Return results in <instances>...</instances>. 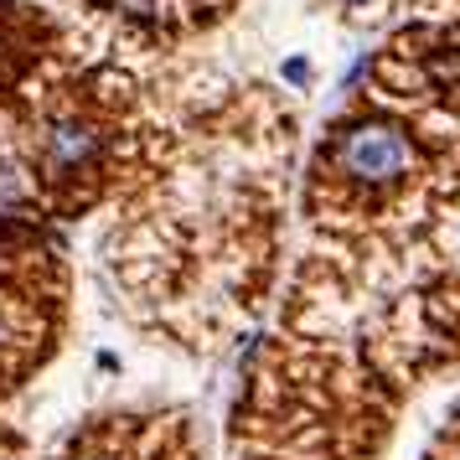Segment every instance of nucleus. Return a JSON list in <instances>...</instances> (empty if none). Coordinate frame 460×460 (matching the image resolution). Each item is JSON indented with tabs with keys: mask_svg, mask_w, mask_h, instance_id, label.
Listing matches in <instances>:
<instances>
[{
	"mask_svg": "<svg viewBox=\"0 0 460 460\" xmlns=\"http://www.w3.org/2000/svg\"><path fill=\"white\" fill-rule=\"evenodd\" d=\"M336 171L357 187H398L414 166L409 135L388 119H357L352 129L336 135Z\"/></svg>",
	"mask_w": 460,
	"mask_h": 460,
	"instance_id": "f257e3e1",
	"label": "nucleus"
},
{
	"mask_svg": "<svg viewBox=\"0 0 460 460\" xmlns=\"http://www.w3.org/2000/svg\"><path fill=\"white\" fill-rule=\"evenodd\" d=\"M99 155H104V135L78 114L47 119L42 135H37V161H42L47 176H84V171L99 166Z\"/></svg>",
	"mask_w": 460,
	"mask_h": 460,
	"instance_id": "f03ea898",
	"label": "nucleus"
},
{
	"mask_svg": "<svg viewBox=\"0 0 460 460\" xmlns=\"http://www.w3.org/2000/svg\"><path fill=\"white\" fill-rule=\"evenodd\" d=\"M26 208V176L11 161H0V212H16Z\"/></svg>",
	"mask_w": 460,
	"mask_h": 460,
	"instance_id": "7ed1b4c3",
	"label": "nucleus"
},
{
	"mask_svg": "<svg viewBox=\"0 0 460 460\" xmlns=\"http://www.w3.org/2000/svg\"><path fill=\"white\" fill-rule=\"evenodd\" d=\"M11 347H16V311L0 300V357L11 352Z\"/></svg>",
	"mask_w": 460,
	"mask_h": 460,
	"instance_id": "20e7f679",
	"label": "nucleus"
},
{
	"mask_svg": "<svg viewBox=\"0 0 460 460\" xmlns=\"http://www.w3.org/2000/svg\"><path fill=\"white\" fill-rule=\"evenodd\" d=\"M341 5H357V11H362V5H373V0H341Z\"/></svg>",
	"mask_w": 460,
	"mask_h": 460,
	"instance_id": "39448f33",
	"label": "nucleus"
},
{
	"mask_svg": "<svg viewBox=\"0 0 460 460\" xmlns=\"http://www.w3.org/2000/svg\"><path fill=\"white\" fill-rule=\"evenodd\" d=\"M84 460H119V456H84Z\"/></svg>",
	"mask_w": 460,
	"mask_h": 460,
	"instance_id": "423d86ee",
	"label": "nucleus"
}]
</instances>
